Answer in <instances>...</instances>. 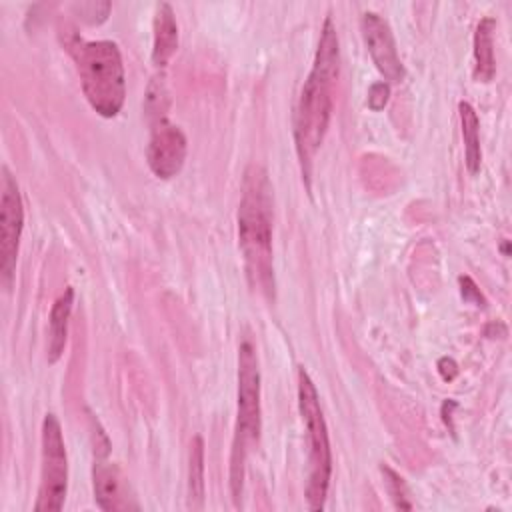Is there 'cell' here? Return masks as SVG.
<instances>
[{
  "label": "cell",
  "mask_w": 512,
  "mask_h": 512,
  "mask_svg": "<svg viewBox=\"0 0 512 512\" xmlns=\"http://www.w3.org/2000/svg\"><path fill=\"white\" fill-rule=\"evenodd\" d=\"M340 74V48L336 26L330 16L324 18L312 70L302 84L294 110V144L300 172L310 190L312 162L330 126L334 108V90Z\"/></svg>",
  "instance_id": "obj_1"
},
{
  "label": "cell",
  "mask_w": 512,
  "mask_h": 512,
  "mask_svg": "<svg viewBox=\"0 0 512 512\" xmlns=\"http://www.w3.org/2000/svg\"><path fill=\"white\" fill-rule=\"evenodd\" d=\"M236 224L248 284L254 292L272 302L276 296L272 256V186L268 172L258 164H250L244 172Z\"/></svg>",
  "instance_id": "obj_2"
},
{
  "label": "cell",
  "mask_w": 512,
  "mask_h": 512,
  "mask_svg": "<svg viewBox=\"0 0 512 512\" xmlns=\"http://www.w3.org/2000/svg\"><path fill=\"white\" fill-rule=\"evenodd\" d=\"M72 54L82 92L90 108L102 118H114L124 106L126 98V76L122 54L112 40H82L72 34L66 42Z\"/></svg>",
  "instance_id": "obj_3"
},
{
  "label": "cell",
  "mask_w": 512,
  "mask_h": 512,
  "mask_svg": "<svg viewBox=\"0 0 512 512\" xmlns=\"http://www.w3.org/2000/svg\"><path fill=\"white\" fill-rule=\"evenodd\" d=\"M262 430V408H260V368L258 354L250 338H244L238 346V406L236 426L230 450V492L234 504H240L244 486V468L248 454L258 444Z\"/></svg>",
  "instance_id": "obj_4"
},
{
  "label": "cell",
  "mask_w": 512,
  "mask_h": 512,
  "mask_svg": "<svg viewBox=\"0 0 512 512\" xmlns=\"http://www.w3.org/2000/svg\"><path fill=\"white\" fill-rule=\"evenodd\" d=\"M298 410L306 430L308 444V476H306V504L318 512L324 508L332 478V450L328 438V426L320 406L318 390L304 366H298Z\"/></svg>",
  "instance_id": "obj_5"
},
{
  "label": "cell",
  "mask_w": 512,
  "mask_h": 512,
  "mask_svg": "<svg viewBox=\"0 0 512 512\" xmlns=\"http://www.w3.org/2000/svg\"><path fill=\"white\" fill-rule=\"evenodd\" d=\"M68 492V454L62 426L56 414L48 412L40 430V486L34 504L36 512H58Z\"/></svg>",
  "instance_id": "obj_6"
},
{
  "label": "cell",
  "mask_w": 512,
  "mask_h": 512,
  "mask_svg": "<svg viewBox=\"0 0 512 512\" xmlns=\"http://www.w3.org/2000/svg\"><path fill=\"white\" fill-rule=\"evenodd\" d=\"M24 228V204L20 188L12 172L2 168V196H0V276L8 290L12 286L20 236Z\"/></svg>",
  "instance_id": "obj_7"
},
{
  "label": "cell",
  "mask_w": 512,
  "mask_h": 512,
  "mask_svg": "<svg viewBox=\"0 0 512 512\" xmlns=\"http://www.w3.org/2000/svg\"><path fill=\"white\" fill-rule=\"evenodd\" d=\"M186 150V136L176 124H172L166 116L152 122L146 146V162L156 178H174L184 166Z\"/></svg>",
  "instance_id": "obj_8"
},
{
  "label": "cell",
  "mask_w": 512,
  "mask_h": 512,
  "mask_svg": "<svg viewBox=\"0 0 512 512\" xmlns=\"http://www.w3.org/2000/svg\"><path fill=\"white\" fill-rule=\"evenodd\" d=\"M360 30L364 44L376 70L384 76V82L398 84L404 80V66L398 56L394 34L388 22L376 12H364L360 18Z\"/></svg>",
  "instance_id": "obj_9"
},
{
  "label": "cell",
  "mask_w": 512,
  "mask_h": 512,
  "mask_svg": "<svg viewBox=\"0 0 512 512\" xmlns=\"http://www.w3.org/2000/svg\"><path fill=\"white\" fill-rule=\"evenodd\" d=\"M106 456H96L92 468V486L94 500L104 512H122V510H138L130 484L118 464L104 460Z\"/></svg>",
  "instance_id": "obj_10"
},
{
  "label": "cell",
  "mask_w": 512,
  "mask_h": 512,
  "mask_svg": "<svg viewBox=\"0 0 512 512\" xmlns=\"http://www.w3.org/2000/svg\"><path fill=\"white\" fill-rule=\"evenodd\" d=\"M178 50V24L168 2H160L152 22V64L162 70Z\"/></svg>",
  "instance_id": "obj_11"
},
{
  "label": "cell",
  "mask_w": 512,
  "mask_h": 512,
  "mask_svg": "<svg viewBox=\"0 0 512 512\" xmlns=\"http://www.w3.org/2000/svg\"><path fill=\"white\" fill-rule=\"evenodd\" d=\"M74 306V288H66L56 302L50 308L48 316V346H46V358L48 364H56L60 356L64 354L66 340H68V322Z\"/></svg>",
  "instance_id": "obj_12"
},
{
  "label": "cell",
  "mask_w": 512,
  "mask_h": 512,
  "mask_svg": "<svg viewBox=\"0 0 512 512\" xmlns=\"http://www.w3.org/2000/svg\"><path fill=\"white\" fill-rule=\"evenodd\" d=\"M494 30L496 20L492 16L482 18L474 30V78L478 82H490L496 74Z\"/></svg>",
  "instance_id": "obj_13"
},
{
  "label": "cell",
  "mask_w": 512,
  "mask_h": 512,
  "mask_svg": "<svg viewBox=\"0 0 512 512\" xmlns=\"http://www.w3.org/2000/svg\"><path fill=\"white\" fill-rule=\"evenodd\" d=\"M462 140H464V162L470 174H478L482 164V148H480V120L470 102L458 104Z\"/></svg>",
  "instance_id": "obj_14"
},
{
  "label": "cell",
  "mask_w": 512,
  "mask_h": 512,
  "mask_svg": "<svg viewBox=\"0 0 512 512\" xmlns=\"http://www.w3.org/2000/svg\"><path fill=\"white\" fill-rule=\"evenodd\" d=\"M188 508H204V440L196 434L188 454Z\"/></svg>",
  "instance_id": "obj_15"
},
{
  "label": "cell",
  "mask_w": 512,
  "mask_h": 512,
  "mask_svg": "<svg viewBox=\"0 0 512 512\" xmlns=\"http://www.w3.org/2000/svg\"><path fill=\"white\" fill-rule=\"evenodd\" d=\"M380 472L384 476V484H386V490H388L394 506L398 510H412L410 492H408L404 478L396 470H392L388 464H380Z\"/></svg>",
  "instance_id": "obj_16"
},
{
  "label": "cell",
  "mask_w": 512,
  "mask_h": 512,
  "mask_svg": "<svg viewBox=\"0 0 512 512\" xmlns=\"http://www.w3.org/2000/svg\"><path fill=\"white\" fill-rule=\"evenodd\" d=\"M74 10L86 24H102L110 14V2H82L74 4Z\"/></svg>",
  "instance_id": "obj_17"
},
{
  "label": "cell",
  "mask_w": 512,
  "mask_h": 512,
  "mask_svg": "<svg viewBox=\"0 0 512 512\" xmlns=\"http://www.w3.org/2000/svg\"><path fill=\"white\" fill-rule=\"evenodd\" d=\"M390 98V84L388 82H374L368 90V108L372 112H380Z\"/></svg>",
  "instance_id": "obj_18"
},
{
  "label": "cell",
  "mask_w": 512,
  "mask_h": 512,
  "mask_svg": "<svg viewBox=\"0 0 512 512\" xmlns=\"http://www.w3.org/2000/svg\"><path fill=\"white\" fill-rule=\"evenodd\" d=\"M458 282H460V294H462V298H464L466 302H472V304H476V306H484V304H486V300H484L480 288L476 286V282H474L470 276H460Z\"/></svg>",
  "instance_id": "obj_19"
},
{
  "label": "cell",
  "mask_w": 512,
  "mask_h": 512,
  "mask_svg": "<svg viewBox=\"0 0 512 512\" xmlns=\"http://www.w3.org/2000/svg\"><path fill=\"white\" fill-rule=\"evenodd\" d=\"M438 372H440L442 380H446V382L454 380L456 374H458V364H456V360L450 358V356H442V358L438 360Z\"/></svg>",
  "instance_id": "obj_20"
},
{
  "label": "cell",
  "mask_w": 512,
  "mask_h": 512,
  "mask_svg": "<svg viewBox=\"0 0 512 512\" xmlns=\"http://www.w3.org/2000/svg\"><path fill=\"white\" fill-rule=\"evenodd\" d=\"M488 338H504L506 336V326L502 322H490L484 330Z\"/></svg>",
  "instance_id": "obj_21"
},
{
  "label": "cell",
  "mask_w": 512,
  "mask_h": 512,
  "mask_svg": "<svg viewBox=\"0 0 512 512\" xmlns=\"http://www.w3.org/2000/svg\"><path fill=\"white\" fill-rule=\"evenodd\" d=\"M500 250H502V254H504V256H508V254H510V250H508V240H504V242L500 244Z\"/></svg>",
  "instance_id": "obj_22"
}]
</instances>
